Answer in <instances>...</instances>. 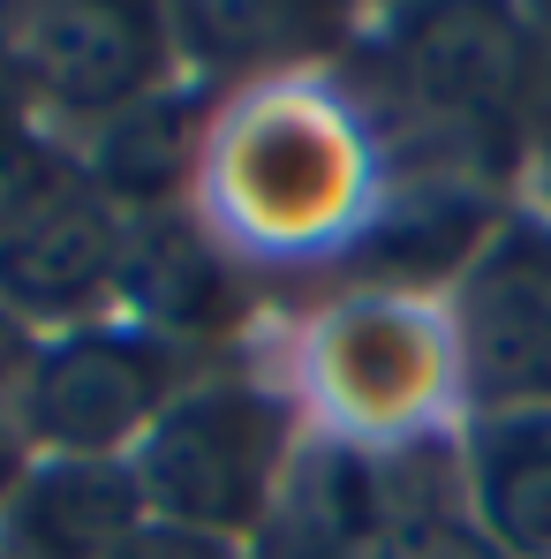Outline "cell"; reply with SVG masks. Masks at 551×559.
Here are the masks:
<instances>
[{
    "label": "cell",
    "instance_id": "6da1fadb",
    "mask_svg": "<svg viewBox=\"0 0 551 559\" xmlns=\"http://www.w3.org/2000/svg\"><path fill=\"white\" fill-rule=\"evenodd\" d=\"M287 408L257 385H189L129 454L144 507L204 537H250L273 507Z\"/></svg>",
    "mask_w": 551,
    "mask_h": 559
},
{
    "label": "cell",
    "instance_id": "7a4b0ae2",
    "mask_svg": "<svg viewBox=\"0 0 551 559\" xmlns=\"http://www.w3.org/2000/svg\"><path fill=\"white\" fill-rule=\"evenodd\" d=\"M175 401V341L144 325H69L31 356L15 424L46 462H121Z\"/></svg>",
    "mask_w": 551,
    "mask_h": 559
},
{
    "label": "cell",
    "instance_id": "3957f363",
    "mask_svg": "<svg viewBox=\"0 0 551 559\" xmlns=\"http://www.w3.org/2000/svg\"><path fill=\"white\" fill-rule=\"evenodd\" d=\"M0 61L15 92L46 98L61 114L113 121V114L167 98L175 15L136 8V0H38L8 15Z\"/></svg>",
    "mask_w": 551,
    "mask_h": 559
},
{
    "label": "cell",
    "instance_id": "277c9868",
    "mask_svg": "<svg viewBox=\"0 0 551 559\" xmlns=\"http://www.w3.org/2000/svg\"><path fill=\"white\" fill-rule=\"evenodd\" d=\"M460 364L476 401L551 408V219L499 227L460 287Z\"/></svg>",
    "mask_w": 551,
    "mask_h": 559
},
{
    "label": "cell",
    "instance_id": "5b68a950",
    "mask_svg": "<svg viewBox=\"0 0 551 559\" xmlns=\"http://www.w3.org/2000/svg\"><path fill=\"white\" fill-rule=\"evenodd\" d=\"M121 250H129V212L106 204L92 182L53 197L23 227L0 235V310L15 325L31 318H84L98 295L121 287Z\"/></svg>",
    "mask_w": 551,
    "mask_h": 559
},
{
    "label": "cell",
    "instance_id": "8992f818",
    "mask_svg": "<svg viewBox=\"0 0 551 559\" xmlns=\"http://www.w3.org/2000/svg\"><path fill=\"white\" fill-rule=\"evenodd\" d=\"M144 522L152 507L129 462H38L0 507V559H106Z\"/></svg>",
    "mask_w": 551,
    "mask_h": 559
},
{
    "label": "cell",
    "instance_id": "52a82bcc",
    "mask_svg": "<svg viewBox=\"0 0 551 559\" xmlns=\"http://www.w3.org/2000/svg\"><path fill=\"white\" fill-rule=\"evenodd\" d=\"M468 522L499 559H551V408H499L476 424Z\"/></svg>",
    "mask_w": 551,
    "mask_h": 559
},
{
    "label": "cell",
    "instance_id": "ba28073f",
    "mask_svg": "<svg viewBox=\"0 0 551 559\" xmlns=\"http://www.w3.org/2000/svg\"><path fill=\"white\" fill-rule=\"evenodd\" d=\"M121 295L136 302L144 333L175 341V333H219L235 318V280L204 250V235L182 227L175 212L129 219V250H121Z\"/></svg>",
    "mask_w": 551,
    "mask_h": 559
},
{
    "label": "cell",
    "instance_id": "9c48e42d",
    "mask_svg": "<svg viewBox=\"0 0 551 559\" xmlns=\"http://www.w3.org/2000/svg\"><path fill=\"white\" fill-rule=\"evenodd\" d=\"M408 69L431 98L491 114L522 84V31L491 8H431L408 31Z\"/></svg>",
    "mask_w": 551,
    "mask_h": 559
},
{
    "label": "cell",
    "instance_id": "30bf717a",
    "mask_svg": "<svg viewBox=\"0 0 551 559\" xmlns=\"http://www.w3.org/2000/svg\"><path fill=\"white\" fill-rule=\"evenodd\" d=\"M175 167H182V114H175V98H152V106L106 121L92 189L106 204H152L175 189Z\"/></svg>",
    "mask_w": 551,
    "mask_h": 559
},
{
    "label": "cell",
    "instance_id": "8fae6325",
    "mask_svg": "<svg viewBox=\"0 0 551 559\" xmlns=\"http://www.w3.org/2000/svg\"><path fill=\"white\" fill-rule=\"evenodd\" d=\"M310 23L318 15L287 8V0H273V8H257V0H242V8H182L175 15V46L219 61V69H250V61H287V53L333 38V31H310Z\"/></svg>",
    "mask_w": 551,
    "mask_h": 559
},
{
    "label": "cell",
    "instance_id": "7c38bea8",
    "mask_svg": "<svg viewBox=\"0 0 551 559\" xmlns=\"http://www.w3.org/2000/svg\"><path fill=\"white\" fill-rule=\"evenodd\" d=\"M325 559H499L483 530L446 507H370L356 514Z\"/></svg>",
    "mask_w": 551,
    "mask_h": 559
},
{
    "label": "cell",
    "instance_id": "4fadbf2b",
    "mask_svg": "<svg viewBox=\"0 0 551 559\" xmlns=\"http://www.w3.org/2000/svg\"><path fill=\"white\" fill-rule=\"evenodd\" d=\"M76 182H84V175L31 129L23 98H0V235L23 227L31 212H46L53 197H69Z\"/></svg>",
    "mask_w": 551,
    "mask_h": 559
},
{
    "label": "cell",
    "instance_id": "5bb4252c",
    "mask_svg": "<svg viewBox=\"0 0 551 559\" xmlns=\"http://www.w3.org/2000/svg\"><path fill=\"white\" fill-rule=\"evenodd\" d=\"M106 559H242V552L227 537H204V530H182V522H159L152 514L144 530H129Z\"/></svg>",
    "mask_w": 551,
    "mask_h": 559
},
{
    "label": "cell",
    "instance_id": "9a60e30c",
    "mask_svg": "<svg viewBox=\"0 0 551 559\" xmlns=\"http://www.w3.org/2000/svg\"><path fill=\"white\" fill-rule=\"evenodd\" d=\"M31 356H38V348H31V333H23V325H15V318L0 310V393H8V385H23Z\"/></svg>",
    "mask_w": 551,
    "mask_h": 559
},
{
    "label": "cell",
    "instance_id": "2e32d148",
    "mask_svg": "<svg viewBox=\"0 0 551 559\" xmlns=\"http://www.w3.org/2000/svg\"><path fill=\"white\" fill-rule=\"evenodd\" d=\"M15 476H23V468H15V439L0 431V507H8V491H15Z\"/></svg>",
    "mask_w": 551,
    "mask_h": 559
}]
</instances>
